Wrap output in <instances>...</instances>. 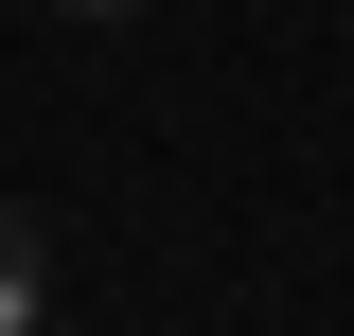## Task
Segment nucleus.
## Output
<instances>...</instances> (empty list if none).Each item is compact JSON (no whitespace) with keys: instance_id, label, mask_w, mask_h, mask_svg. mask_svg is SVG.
<instances>
[{"instance_id":"obj_1","label":"nucleus","mask_w":354,"mask_h":336,"mask_svg":"<svg viewBox=\"0 0 354 336\" xmlns=\"http://www.w3.org/2000/svg\"><path fill=\"white\" fill-rule=\"evenodd\" d=\"M36 319H53V230L0 195V336H36Z\"/></svg>"},{"instance_id":"obj_2","label":"nucleus","mask_w":354,"mask_h":336,"mask_svg":"<svg viewBox=\"0 0 354 336\" xmlns=\"http://www.w3.org/2000/svg\"><path fill=\"white\" fill-rule=\"evenodd\" d=\"M53 18H142V0H53Z\"/></svg>"}]
</instances>
